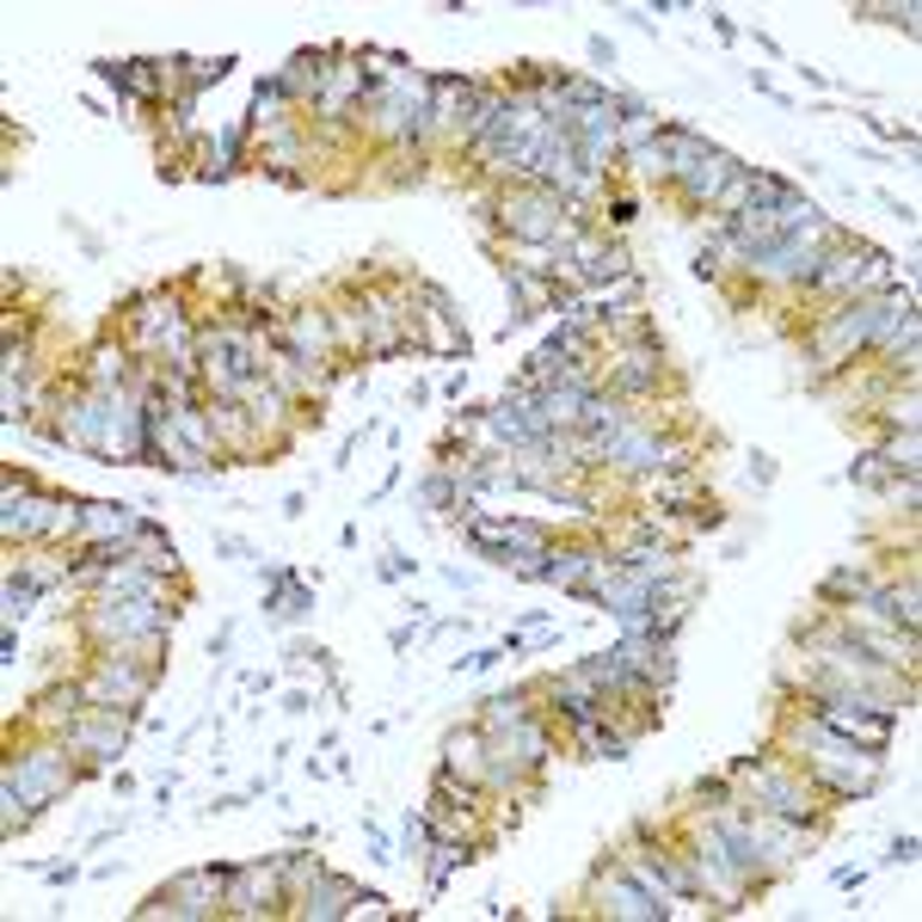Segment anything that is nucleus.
Listing matches in <instances>:
<instances>
[{
  "label": "nucleus",
  "instance_id": "nucleus-1",
  "mask_svg": "<svg viewBox=\"0 0 922 922\" xmlns=\"http://www.w3.org/2000/svg\"><path fill=\"white\" fill-rule=\"evenodd\" d=\"M62 443L99 455L105 468L141 462V394L136 388H87L62 412Z\"/></svg>",
  "mask_w": 922,
  "mask_h": 922
},
{
  "label": "nucleus",
  "instance_id": "nucleus-2",
  "mask_svg": "<svg viewBox=\"0 0 922 922\" xmlns=\"http://www.w3.org/2000/svg\"><path fill=\"white\" fill-rule=\"evenodd\" d=\"M794 751H799V769H806V782L830 799H867L879 787V751H861L849 738H836L830 726L818 719H794Z\"/></svg>",
  "mask_w": 922,
  "mask_h": 922
},
{
  "label": "nucleus",
  "instance_id": "nucleus-3",
  "mask_svg": "<svg viewBox=\"0 0 922 922\" xmlns=\"http://www.w3.org/2000/svg\"><path fill=\"white\" fill-rule=\"evenodd\" d=\"M179 622L167 596H93L87 603V640L99 652H148L167 640V627Z\"/></svg>",
  "mask_w": 922,
  "mask_h": 922
},
{
  "label": "nucleus",
  "instance_id": "nucleus-4",
  "mask_svg": "<svg viewBox=\"0 0 922 922\" xmlns=\"http://www.w3.org/2000/svg\"><path fill=\"white\" fill-rule=\"evenodd\" d=\"M492 221H499L511 240H523V247H547V252H560L566 240L584 228V221L572 216V204H566L560 191H547V185H504L499 197H492Z\"/></svg>",
  "mask_w": 922,
  "mask_h": 922
},
{
  "label": "nucleus",
  "instance_id": "nucleus-5",
  "mask_svg": "<svg viewBox=\"0 0 922 922\" xmlns=\"http://www.w3.org/2000/svg\"><path fill=\"white\" fill-rule=\"evenodd\" d=\"M80 769L68 763V744L62 738H49V744H37V751H25L13 769H7V782H0V794H7V836L13 830H25L37 812H44L56 794H68V782H75Z\"/></svg>",
  "mask_w": 922,
  "mask_h": 922
},
{
  "label": "nucleus",
  "instance_id": "nucleus-6",
  "mask_svg": "<svg viewBox=\"0 0 922 922\" xmlns=\"http://www.w3.org/2000/svg\"><path fill=\"white\" fill-rule=\"evenodd\" d=\"M462 535H468L474 554H486V560L511 566L516 579H535L542 554L554 547V535H547L542 523H530V516H492V511H468Z\"/></svg>",
  "mask_w": 922,
  "mask_h": 922
},
{
  "label": "nucleus",
  "instance_id": "nucleus-7",
  "mask_svg": "<svg viewBox=\"0 0 922 922\" xmlns=\"http://www.w3.org/2000/svg\"><path fill=\"white\" fill-rule=\"evenodd\" d=\"M155 652H160V646H148L141 658H129V652H99V658H93V676H87V695H93V707H136V714H141V702H148V695H155V683H160Z\"/></svg>",
  "mask_w": 922,
  "mask_h": 922
},
{
  "label": "nucleus",
  "instance_id": "nucleus-8",
  "mask_svg": "<svg viewBox=\"0 0 922 922\" xmlns=\"http://www.w3.org/2000/svg\"><path fill=\"white\" fill-rule=\"evenodd\" d=\"M228 861H209V867H191V874H179V879H167V886L148 898V904L136 910V917H179V922H191V917H221V886H228Z\"/></svg>",
  "mask_w": 922,
  "mask_h": 922
},
{
  "label": "nucleus",
  "instance_id": "nucleus-9",
  "mask_svg": "<svg viewBox=\"0 0 922 922\" xmlns=\"http://www.w3.org/2000/svg\"><path fill=\"white\" fill-rule=\"evenodd\" d=\"M283 904H289V891H283L277 855L235 867V874H228V886H221V917H277Z\"/></svg>",
  "mask_w": 922,
  "mask_h": 922
},
{
  "label": "nucleus",
  "instance_id": "nucleus-10",
  "mask_svg": "<svg viewBox=\"0 0 922 922\" xmlns=\"http://www.w3.org/2000/svg\"><path fill=\"white\" fill-rule=\"evenodd\" d=\"M271 351L320 376V363H327V351H332V320H327L320 308H296V314H283V320H271Z\"/></svg>",
  "mask_w": 922,
  "mask_h": 922
},
{
  "label": "nucleus",
  "instance_id": "nucleus-11",
  "mask_svg": "<svg viewBox=\"0 0 922 922\" xmlns=\"http://www.w3.org/2000/svg\"><path fill=\"white\" fill-rule=\"evenodd\" d=\"M591 891H596V910L603 917H622V922H664V910L652 904V891L627 867H596L591 874Z\"/></svg>",
  "mask_w": 922,
  "mask_h": 922
},
{
  "label": "nucleus",
  "instance_id": "nucleus-12",
  "mask_svg": "<svg viewBox=\"0 0 922 922\" xmlns=\"http://www.w3.org/2000/svg\"><path fill=\"white\" fill-rule=\"evenodd\" d=\"M424 93H431V129H455V136H462V129L474 124V111H480L486 87L468 80V75H431Z\"/></svg>",
  "mask_w": 922,
  "mask_h": 922
},
{
  "label": "nucleus",
  "instance_id": "nucleus-13",
  "mask_svg": "<svg viewBox=\"0 0 922 922\" xmlns=\"http://www.w3.org/2000/svg\"><path fill=\"white\" fill-rule=\"evenodd\" d=\"M738 172H744V160H732V155H726V148H707V155L695 160V167H683V172H676L671 185L683 191V204L707 209V204H719V191L732 185Z\"/></svg>",
  "mask_w": 922,
  "mask_h": 922
},
{
  "label": "nucleus",
  "instance_id": "nucleus-14",
  "mask_svg": "<svg viewBox=\"0 0 922 922\" xmlns=\"http://www.w3.org/2000/svg\"><path fill=\"white\" fill-rule=\"evenodd\" d=\"M351 904H357V886H351V879L344 874H320L314 879L308 891H296V898H289V910H296V917H308V922H332V917H351Z\"/></svg>",
  "mask_w": 922,
  "mask_h": 922
},
{
  "label": "nucleus",
  "instance_id": "nucleus-15",
  "mask_svg": "<svg viewBox=\"0 0 922 922\" xmlns=\"http://www.w3.org/2000/svg\"><path fill=\"white\" fill-rule=\"evenodd\" d=\"M87 707H93V695H87V676H80V683H56V688H44V695L32 702V719L44 726L49 738H62L68 726L87 714Z\"/></svg>",
  "mask_w": 922,
  "mask_h": 922
},
{
  "label": "nucleus",
  "instance_id": "nucleus-16",
  "mask_svg": "<svg viewBox=\"0 0 922 922\" xmlns=\"http://www.w3.org/2000/svg\"><path fill=\"white\" fill-rule=\"evenodd\" d=\"M443 769L462 775V782H480V775H486V726H480V719L443 738Z\"/></svg>",
  "mask_w": 922,
  "mask_h": 922
},
{
  "label": "nucleus",
  "instance_id": "nucleus-17",
  "mask_svg": "<svg viewBox=\"0 0 922 922\" xmlns=\"http://www.w3.org/2000/svg\"><path fill=\"white\" fill-rule=\"evenodd\" d=\"M542 683H530V688H511V695H492V702H480V726L486 732H504V726H516V719H530V695Z\"/></svg>",
  "mask_w": 922,
  "mask_h": 922
},
{
  "label": "nucleus",
  "instance_id": "nucleus-18",
  "mask_svg": "<svg viewBox=\"0 0 922 922\" xmlns=\"http://www.w3.org/2000/svg\"><path fill=\"white\" fill-rule=\"evenodd\" d=\"M87 388H129V357L117 344H93V369H87Z\"/></svg>",
  "mask_w": 922,
  "mask_h": 922
},
{
  "label": "nucleus",
  "instance_id": "nucleus-19",
  "mask_svg": "<svg viewBox=\"0 0 922 922\" xmlns=\"http://www.w3.org/2000/svg\"><path fill=\"white\" fill-rule=\"evenodd\" d=\"M289 105H296V99H289V87H283V75H265L259 87H252V111H259L252 124H283L277 111H289Z\"/></svg>",
  "mask_w": 922,
  "mask_h": 922
},
{
  "label": "nucleus",
  "instance_id": "nucleus-20",
  "mask_svg": "<svg viewBox=\"0 0 922 922\" xmlns=\"http://www.w3.org/2000/svg\"><path fill=\"white\" fill-rule=\"evenodd\" d=\"M277 874H283V891L296 898V891H308L314 879L327 874V867H320L314 855H301V849H283V855H277Z\"/></svg>",
  "mask_w": 922,
  "mask_h": 922
},
{
  "label": "nucleus",
  "instance_id": "nucleus-21",
  "mask_svg": "<svg viewBox=\"0 0 922 922\" xmlns=\"http://www.w3.org/2000/svg\"><path fill=\"white\" fill-rule=\"evenodd\" d=\"M867 584H874V579H867L861 566H836V572L824 579V596H830V603H849V610H855L861 596H867Z\"/></svg>",
  "mask_w": 922,
  "mask_h": 922
},
{
  "label": "nucleus",
  "instance_id": "nucleus-22",
  "mask_svg": "<svg viewBox=\"0 0 922 922\" xmlns=\"http://www.w3.org/2000/svg\"><path fill=\"white\" fill-rule=\"evenodd\" d=\"M652 492H658V504L671 511V504H688V499H695V492H702V480H695V474H671V480L658 474V480H652Z\"/></svg>",
  "mask_w": 922,
  "mask_h": 922
},
{
  "label": "nucleus",
  "instance_id": "nucleus-23",
  "mask_svg": "<svg viewBox=\"0 0 922 922\" xmlns=\"http://www.w3.org/2000/svg\"><path fill=\"white\" fill-rule=\"evenodd\" d=\"M37 596H44L37 584H25L19 572H7V615H13V622H25V615L37 610Z\"/></svg>",
  "mask_w": 922,
  "mask_h": 922
},
{
  "label": "nucleus",
  "instance_id": "nucleus-24",
  "mask_svg": "<svg viewBox=\"0 0 922 922\" xmlns=\"http://www.w3.org/2000/svg\"><path fill=\"white\" fill-rule=\"evenodd\" d=\"M849 480H861V486H886V492H891V486H898V474H891L886 468V455H861V462H855V468H849Z\"/></svg>",
  "mask_w": 922,
  "mask_h": 922
},
{
  "label": "nucleus",
  "instance_id": "nucleus-25",
  "mask_svg": "<svg viewBox=\"0 0 922 922\" xmlns=\"http://www.w3.org/2000/svg\"><path fill=\"white\" fill-rule=\"evenodd\" d=\"M886 424H891V431H917V388L891 394V400H886Z\"/></svg>",
  "mask_w": 922,
  "mask_h": 922
},
{
  "label": "nucleus",
  "instance_id": "nucleus-26",
  "mask_svg": "<svg viewBox=\"0 0 922 922\" xmlns=\"http://www.w3.org/2000/svg\"><path fill=\"white\" fill-rule=\"evenodd\" d=\"M179 68H191V93H204L209 80H221L228 68H235V56H216V62H179Z\"/></svg>",
  "mask_w": 922,
  "mask_h": 922
},
{
  "label": "nucleus",
  "instance_id": "nucleus-27",
  "mask_svg": "<svg viewBox=\"0 0 922 922\" xmlns=\"http://www.w3.org/2000/svg\"><path fill=\"white\" fill-rule=\"evenodd\" d=\"M351 917H400V910L382 898V891H357V904H351Z\"/></svg>",
  "mask_w": 922,
  "mask_h": 922
},
{
  "label": "nucleus",
  "instance_id": "nucleus-28",
  "mask_svg": "<svg viewBox=\"0 0 922 922\" xmlns=\"http://www.w3.org/2000/svg\"><path fill=\"white\" fill-rule=\"evenodd\" d=\"M419 634H424V610H419V603H412V622H400V627H394V634H388V640H394V652H407V646L419 640Z\"/></svg>",
  "mask_w": 922,
  "mask_h": 922
},
{
  "label": "nucleus",
  "instance_id": "nucleus-29",
  "mask_svg": "<svg viewBox=\"0 0 922 922\" xmlns=\"http://www.w3.org/2000/svg\"><path fill=\"white\" fill-rule=\"evenodd\" d=\"M719 252H726L719 240H714V247H702V252H695V277H702V283H719V271H726V265H719Z\"/></svg>",
  "mask_w": 922,
  "mask_h": 922
},
{
  "label": "nucleus",
  "instance_id": "nucleus-30",
  "mask_svg": "<svg viewBox=\"0 0 922 922\" xmlns=\"http://www.w3.org/2000/svg\"><path fill=\"white\" fill-rule=\"evenodd\" d=\"M504 658V646H486V652H468V658H455V676L462 671H492V664H499Z\"/></svg>",
  "mask_w": 922,
  "mask_h": 922
},
{
  "label": "nucleus",
  "instance_id": "nucleus-31",
  "mask_svg": "<svg viewBox=\"0 0 922 922\" xmlns=\"http://www.w3.org/2000/svg\"><path fill=\"white\" fill-rule=\"evenodd\" d=\"M886 861H891V867H910V861H917V836H910V830H904V836H891Z\"/></svg>",
  "mask_w": 922,
  "mask_h": 922
},
{
  "label": "nucleus",
  "instance_id": "nucleus-32",
  "mask_svg": "<svg viewBox=\"0 0 922 922\" xmlns=\"http://www.w3.org/2000/svg\"><path fill=\"white\" fill-rule=\"evenodd\" d=\"M634 216H640V204H634V197H610V228H627Z\"/></svg>",
  "mask_w": 922,
  "mask_h": 922
},
{
  "label": "nucleus",
  "instance_id": "nucleus-33",
  "mask_svg": "<svg viewBox=\"0 0 922 922\" xmlns=\"http://www.w3.org/2000/svg\"><path fill=\"white\" fill-rule=\"evenodd\" d=\"M407 572H419V560H407V554H388V560H382V579H407Z\"/></svg>",
  "mask_w": 922,
  "mask_h": 922
},
{
  "label": "nucleus",
  "instance_id": "nucleus-34",
  "mask_svg": "<svg viewBox=\"0 0 922 922\" xmlns=\"http://www.w3.org/2000/svg\"><path fill=\"white\" fill-rule=\"evenodd\" d=\"M216 554H228V560H252V547L240 542V535H216Z\"/></svg>",
  "mask_w": 922,
  "mask_h": 922
},
{
  "label": "nucleus",
  "instance_id": "nucleus-35",
  "mask_svg": "<svg viewBox=\"0 0 922 922\" xmlns=\"http://www.w3.org/2000/svg\"><path fill=\"white\" fill-rule=\"evenodd\" d=\"M75 874H80L75 861H56V867H44V879H49V886H75Z\"/></svg>",
  "mask_w": 922,
  "mask_h": 922
},
{
  "label": "nucleus",
  "instance_id": "nucleus-36",
  "mask_svg": "<svg viewBox=\"0 0 922 922\" xmlns=\"http://www.w3.org/2000/svg\"><path fill=\"white\" fill-rule=\"evenodd\" d=\"M591 62L596 68H615V44H610V37H591Z\"/></svg>",
  "mask_w": 922,
  "mask_h": 922
},
{
  "label": "nucleus",
  "instance_id": "nucleus-37",
  "mask_svg": "<svg viewBox=\"0 0 922 922\" xmlns=\"http://www.w3.org/2000/svg\"><path fill=\"white\" fill-rule=\"evenodd\" d=\"M751 480H756V486L775 480V462H769V455H751Z\"/></svg>",
  "mask_w": 922,
  "mask_h": 922
},
{
  "label": "nucleus",
  "instance_id": "nucleus-38",
  "mask_svg": "<svg viewBox=\"0 0 922 922\" xmlns=\"http://www.w3.org/2000/svg\"><path fill=\"white\" fill-rule=\"evenodd\" d=\"M707 19H714V32H719V44H738V25H732V19H726V13H707Z\"/></svg>",
  "mask_w": 922,
  "mask_h": 922
},
{
  "label": "nucleus",
  "instance_id": "nucleus-39",
  "mask_svg": "<svg viewBox=\"0 0 922 922\" xmlns=\"http://www.w3.org/2000/svg\"><path fill=\"white\" fill-rule=\"evenodd\" d=\"M283 714H308V688H289V695H283Z\"/></svg>",
  "mask_w": 922,
  "mask_h": 922
}]
</instances>
